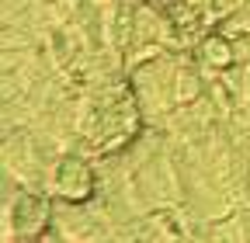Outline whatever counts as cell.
Segmentation results:
<instances>
[{
  "mask_svg": "<svg viewBox=\"0 0 250 243\" xmlns=\"http://www.w3.org/2000/svg\"><path fill=\"white\" fill-rule=\"evenodd\" d=\"M52 223V202L42 195V191H31V188H21L18 198L4 195V233L7 240H35L45 233V226Z\"/></svg>",
  "mask_w": 250,
  "mask_h": 243,
  "instance_id": "cell-1",
  "label": "cell"
},
{
  "mask_svg": "<svg viewBox=\"0 0 250 243\" xmlns=\"http://www.w3.org/2000/svg\"><path fill=\"white\" fill-rule=\"evenodd\" d=\"M49 191L59 195L62 202H90L94 191H98V170L87 163V157L80 153H62L52 170H49Z\"/></svg>",
  "mask_w": 250,
  "mask_h": 243,
  "instance_id": "cell-2",
  "label": "cell"
},
{
  "mask_svg": "<svg viewBox=\"0 0 250 243\" xmlns=\"http://www.w3.org/2000/svg\"><path fill=\"white\" fill-rule=\"evenodd\" d=\"M195 59L205 77H223L226 70L236 66V52H233V39L226 32H212L195 45Z\"/></svg>",
  "mask_w": 250,
  "mask_h": 243,
  "instance_id": "cell-3",
  "label": "cell"
},
{
  "mask_svg": "<svg viewBox=\"0 0 250 243\" xmlns=\"http://www.w3.org/2000/svg\"><path fill=\"white\" fill-rule=\"evenodd\" d=\"M205 73H198L195 66H177L174 73V104L184 108V104H195L198 98H205Z\"/></svg>",
  "mask_w": 250,
  "mask_h": 243,
  "instance_id": "cell-4",
  "label": "cell"
},
{
  "mask_svg": "<svg viewBox=\"0 0 250 243\" xmlns=\"http://www.w3.org/2000/svg\"><path fill=\"white\" fill-rule=\"evenodd\" d=\"M243 14H247V18H250V0H243Z\"/></svg>",
  "mask_w": 250,
  "mask_h": 243,
  "instance_id": "cell-5",
  "label": "cell"
}]
</instances>
